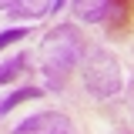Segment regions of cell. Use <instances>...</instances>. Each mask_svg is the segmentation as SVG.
<instances>
[{
    "instance_id": "4",
    "label": "cell",
    "mask_w": 134,
    "mask_h": 134,
    "mask_svg": "<svg viewBox=\"0 0 134 134\" xmlns=\"http://www.w3.org/2000/svg\"><path fill=\"white\" fill-rule=\"evenodd\" d=\"M104 24H107V34H114V37L127 34L134 27V0H111Z\"/></svg>"
},
{
    "instance_id": "6",
    "label": "cell",
    "mask_w": 134,
    "mask_h": 134,
    "mask_svg": "<svg viewBox=\"0 0 134 134\" xmlns=\"http://www.w3.org/2000/svg\"><path fill=\"white\" fill-rule=\"evenodd\" d=\"M54 10V0H17L10 7V17H27V20H37V17H47Z\"/></svg>"
},
{
    "instance_id": "11",
    "label": "cell",
    "mask_w": 134,
    "mask_h": 134,
    "mask_svg": "<svg viewBox=\"0 0 134 134\" xmlns=\"http://www.w3.org/2000/svg\"><path fill=\"white\" fill-rule=\"evenodd\" d=\"M64 3H67V0H54V10H60V7H64Z\"/></svg>"
},
{
    "instance_id": "7",
    "label": "cell",
    "mask_w": 134,
    "mask_h": 134,
    "mask_svg": "<svg viewBox=\"0 0 134 134\" xmlns=\"http://www.w3.org/2000/svg\"><path fill=\"white\" fill-rule=\"evenodd\" d=\"M24 64H27V54H17L10 60H3V64H0V84H10L17 74H24V70H27Z\"/></svg>"
},
{
    "instance_id": "1",
    "label": "cell",
    "mask_w": 134,
    "mask_h": 134,
    "mask_svg": "<svg viewBox=\"0 0 134 134\" xmlns=\"http://www.w3.org/2000/svg\"><path fill=\"white\" fill-rule=\"evenodd\" d=\"M84 57V37L74 24H57L44 34V44H40V70H44V81L50 91H60L70 77L74 67H81Z\"/></svg>"
},
{
    "instance_id": "8",
    "label": "cell",
    "mask_w": 134,
    "mask_h": 134,
    "mask_svg": "<svg viewBox=\"0 0 134 134\" xmlns=\"http://www.w3.org/2000/svg\"><path fill=\"white\" fill-rule=\"evenodd\" d=\"M34 97H40V91H37V87H20V91H14L10 97H3V100H0V114L14 111L17 104H24V100H34Z\"/></svg>"
},
{
    "instance_id": "2",
    "label": "cell",
    "mask_w": 134,
    "mask_h": 134,
    "mask_svg": "<svg viewBox=\"0 0 134 134\" xmlns=\"http://www.w3.org/2000/svg\"><path fill=\"white\" fill-rule=\"evenodd\" d=\"M81 77H84V87L91 91V97H97V100H111L114 94H121V87H124L121 60H117L107 47H87L84 50Z\"/></svg>"
},
{
    "instance_id": "9",
    "label": "cell",
    "mask_w": 134,
    "mask_h": 134,
    "mask_svg": "<svg viewBox=\"0 0 134 134\" xmlns=\"http://www.w3.org/2000/svg\"><path fill=\"white\" fill-rule=\"evenodd\" d=\"M27 34H30L27 27H14V30H3V34H0V50H3V47H10L14 40H24Z\"/></svg>"
},
{
    "instance_id": "5",
    "label": "cell",
    "mask_w": 134,
    "mask_h": 134,
    "mask_svg": "<svg viewBox=\"0 0 134 134\" xmlns=\"http://www.w3.org/2000/svg\"><path fill=\"white\" fill-rule=\"evenodd\" d=\"M107 3L111 0H74V17L81 24H97L107 17Z\"/></svg>"
},
{
    "instance_id": "10",
    "label": "cell",
    "mask_w": 134,
    "mask_h": 134,
    "mask_svg": "<svg viewBox=\"0 0 134 134\" xmlns=\"http://www.w3.org/2000/svg\"><path fill=\"white\" fill-rule=\"evenodd\" d=\"M14 3H17V0H0V10H10Z\"/></svg>"
},
{
    "instance_id": "3",
    "label": "cell",
    "mask_w": 134,
    "mask_h": 134,
    "mask_svg": "<svg viewBox=\"0 0 134 134\" xmlns=\"http://www.w3.org/2000/svg\"><path fill=\"white\" fill-rule=\"evenodd\" d=\"M14 134H74V124L60 111H40V114H30L27 121H20Z\"/></svg>"
}]
</instances>
